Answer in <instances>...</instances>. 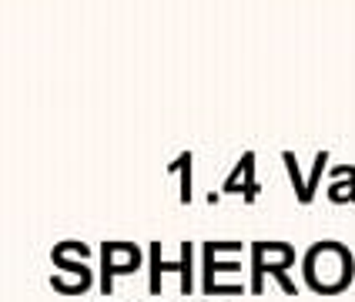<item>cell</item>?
<instances>
[{
    "label": "cell",
    "mask_w": 355,
    "mask_h": 302,
    "mask_svg": "<svg viewBox=\"0 0 355 302\" xmlns=\"http://www.w3.org/2000/svg\"><path fill=\"white\" fill-rule=\"evenodd\" d=\"M298 252L292 242L282 239H258L248 245V292L252 296H261L265 292V276H272L278 282V289L285 296H298V285L292 282L288 269L295 265Z\"/></svg>",
    "instance_id": "7a4b0ae2"
},
{
    "label": "cell",
    "mask_w": 355,
    "mask_h": 302,
    "mask_svg": "<svg viewBox=\"0 0 355 302\" xmlns=\"http://www.w3.org/2000/svg\"><path fill=\"white\" fill-rule=\"evenodd\" d=\"M101 272H98V289L104 292V299L114 292V279L118 276H135L141 272V265L148 262V249H141L135 242L124 239H107L101 242Z\"/></svg>",
    "instance_id": "8992f818"
},
{
    "label": "cell",
    "mask_w": 355,
    "mask_h": 302,
    "mask_svg": "<svg viewBox=\"0 0 355 302\" xmlns=\"http://www.w3.org/2000/svg\"><path fill=\"white\" fill-rule=\"evenodd\" d=\"M248 245L245 242H201L198 245V259H201V272H198V289L205 292V299H215V285H218V272H228V276H241V252Z\"/></svg>",
    "instance_id": "5b68a950"
},
{
    "label": "cell",
    "mask_w": 355,
    "mask_h": 302,
    "mask_svg": "<svg viewBox=\"0 0 355 302\" xmlns=\"http://www.w3.org/2000/svg\"><path fill=\"white\" fill-rule=\"evenodd\" d=\"M198 245L195 242H181V259L178 262H168L164 259V245L161 239H155L148 245V289H151V296H161V289H164V272H178V285H181V296H191L198 285V276H195V255Z\"/></svg>",
    "instance_id": "277c9868"
},
{
    "label": "cell",
    "mask_w": 355,
    "mask_h": 302,
    "mask_svg": "<svg viewBox=\"0 0 355 302\" xmlns=\"http://www.w3.org/2000/svg\"><path fill=\"white\" fill-rule=\"evenodd\" d=\"M325 195L332 205H355V165H332Z\"/></svg>",
    "instance_id": "9c48e42d"
},
{
    "label": "cell",
    "mask_w": 355,
    "mask_h": 302,
    "mask_svg": "<svg viewBox=\"0 0 355 302\" xmlns=\"http://www.w3.org/2000/svg\"><path fill=\"white\" fill-rule=\"evenodd\" d=\"M168 175H178V201L181 205H191V199H195V151H181L171 165H168Z\"/></svg>",
    "instance_id": "30bf717a"
},
{
    "label": "cell",
    "mask_w": 355,
    "mask_h": 302,
    "mask_svg": "<svg viewBox=\"0 0 355 302\" xmlns=\"http://www.w3.org/2000/svg\"><path fill=\"white\" fill-rule=\"evenodd\" d=\"M205 201H208V205H218V201H221V192H215V188H208V195H205Z\"/></svg>",
    "instance_id": "8fae6325"
},
{
    "label": "cell",
    "mask_w": 355,
    "mask_h": 302,
    "mask_svg": "<svg viewBox=\"0 0 355 302\" xmlns=\"http://www.w3.org/2000/svg\"><path fill=\"white\" fill-rule=\"evenodd\" d=\"M282 165L288 171V181H292V192H295V201L298 205H312L318 195V185L322 178H329V168H332V151L329 148H318L312 155V168L302 171L298 165V155L292 148H282Z\"/></svg>",
    "instance_id": "52a82bcc"
},
{
    "label": "cell",
    "mask_w": 355,
    "mask_h": 302,
    "mask_svg": "<svg viewBox=\"0 0 355 302\" xmlns=\"http://www.w3.org/2000/svg\"><path fill=\"white\" fill-rule=\"evenodd\" d=\"M148 302H155V299H148Z\"/></svg>",
    "instance_id": "5bb4252c"
},
{
    "label": "cell",
    "mask_w": 355,
    "mask_h": 302,
    "mask_svg": "<svg viewBox=\"0 0 355 302\" xmlns=\"http://www.w3.org/2000/svg\"><path fill=\"white\" fill-rule=\"evenodd\" d=\"M302 282L315 296H342L355 282V252L338 239H318L302 252Z\"/></svg>",
    "instance_id": "6da1fadb"
},
{
    "label": "cell",
    "mask_w": 355,
    "mask_h": 302,
    "mask_svg": "<svg viewBox=\"0 0 355 302\" xmlns=\"http://www.w3.org/2000/svg\"><path fill=\"white\" fill-rule=\"evenodd\" d=\"M98 302H111V299H98Z\"/></svg>",
    "instance_id": "4fadbf2b"
},
{
    "label": "cell",
    "mask_w": 355,
    "mask_h": 302,
    "mask_svg": "<svg viewBox=\"0 0 355 302\" xmlns=\"http://www.w3.org/2000/svg\"><path fill=\"white\" fill-rule=\"evenodd\" d=\"M221 195H241L245 205H255L261 195V181H258V155L255 151H245L238 165L225 175L221 181Z\"/></svg>",
    "instance_id": "ba28073f"
},
{
    "label": "cell",
    "mask_w": 355,
    "mask_h": 302,
    "mask_svg": "<svg viewBox=\"0 0 355 302\" xmlns=\"http://www.w3.org/2000/svg\"><path fill=\"white\" fill-rule=\"evenodd\" d=\"M201 302H215V299H201Z\"/></svg>",
    "instance_id": "7c38bea8"
},
{
    "label": "cell",
    "mask_w": 355,
    "mask_h": 302,
    "mask_svg": "<svg viewBox=\"0 0 355 302\" xmlns=\"http://www.w3.org/2000/svg\"><path fill=\"white\" fill-rule=\"evenodd\" d=\"M91 245L87 242H78V239H64L51 249V262H54V276H51V289L58 296H84L94 282V272H91Z\"/></svg>",
    "instance_id": "3957f363"
}]
</instances>
